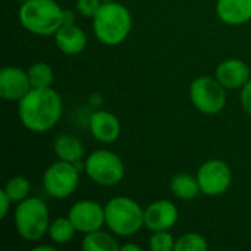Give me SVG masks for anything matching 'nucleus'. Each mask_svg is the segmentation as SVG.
I'll return each instance as SVG.
<instances>
[{
	"instance_id": "nucleus-29",
	"label": "nucleus",
	"mask_w": 251,
	"mask_h": 251,
	"mask_svg": "<svg viewBox=\"0 0 251 251\" xmlns=\"http://www.w3.org/2000/svg\"><path fill=\"white\" fill-rule=\"evenodd\" d=\"M121 251H141V247L137 244H124L121 246Z\"/></svg>"
},
{
	"instance_id": "nucleus-4",
	"label": "nucleus",
	"mask_w": 251,
	"mask_h": 251,
	"mask_svg": "<svg viewBox=\"0 0 251 251\" xmlns=\"http://www.w3.org/2000/svg\"><path fill=\"white\" fill-rule=\"evenodd\" d=\"M106 226L116 237H132L144 226V209L131 197L118 196L104 204Z\"/></svg>"
},
{
	"instance_id": "nucleus-2",
	"label": "nucleus",
	"mask_w": 251,
	"mask_h": 251,
	"mask_svg": "<svg viewBox=\"0 0 251 251\" xmlns=\"http://www.w3.org/2000/svg\"><path fill=\"white\" fill-rule=\"evenodd\" d=\"M132 29L129 9L119 1H106L93 18V32L99 43L104 46L122 44Z\"/></svg>"
},
{
	"instance_id": "nucleus-12",
	"label": "nucleus",
	"mask_w": 251,
	"mask_h": 251,
	"mask_svg": "<svg viewBox=\"0 0 251 251\" xmlns=\"http://www.w3.org/2000/svg\"><path fill=\"white\" fill-rule=\"evenodd\" d=\"M28 72L18 66H4L0 71V96L6 101H19L29 90Z\"/></svg>"
},
{
	"instance_id": "nucleus-17",
	"label": "nucleus",
	"mask_w": 251,
	"mask_h": 251,
	"mask_svg": "<svg viewBox=\"0 0 251 251\" xmlns=\"http://www.w3.org/2000/svg\"><path fill=\"white\" fill-rule=\"evenodd\" d=\"M53 150L54 154L59 157V160L71 162V163H81L84 157V144L82 141L72 135V134H60L53 141Z\"/></svg>"
},
{
	"instance_id": "nucleus-20",
	"label": "nucleus",
	"mask_w": 251,
	"mask_h": 251,
	"mask_svg": "<svg viewBox=\"0 0 251 251\" xmlns=\"http://www.w3.org/2000/svg\"><path fill=\"white\" fill-rule=\"evenodd\" d=\"M76 234V229L74 226V224L71 222V219L68 216L65 218H57L53 222H50L49 226V238L54 246H63L68 244L69 241L74 240Z\"/></svg>"
},
{
	"instance_id": "nucleus-8",
	"label": "nucleus",
	"mask_w": 251,
	"mask_h": 251,
	"mask_svg": "<svg viewBox=\"0 0 251 251\" xmlns=\"http://www.w3.org/2000/svg\"><path fill=\"white\" fill-rule=\"evenodd\" d=\"M79 163L57 160L51 163L43 175V187L53 199L71 197L79 184Z\"/></svg>"
},
{
	"instance_id": "nucleus-28",
	"label": "nucleus",
	"mask_w": 251,
	"mask_h": 251,
	"mask_svg": "<svg viewBox=\"0 0 251 251\" xmlns=\"http://www.w3.org/2000/svg\"><path fill=\"white\" fill-rule=\"evenodd\" d=\"M68 24H75V13L69 9H65L63 10V25H68Z\"/></svg>"
},
{
	"instance_id": "nucleus-3",
	"label": "nucleus",
	"mask_w": 251,
	"mask_h": 251,
	"mask_svg": "<svg viewBox=\"0 0 251 251\" xmlns=\"http://www.w3.org/2000/svg\"><path fill=\"white\" fill-rule=\"evenodd\" d=\"M63 10L56 0H28L21 3L18 19L28 32L47 37L54 35L63 25Z\"/></svg>"
},
{
	"instance_id": "nucleus-5",
	"label": "nucleus",
	"mask_w": 251,
	"mask_h": 251,
	"mask_svg": "<svg viewBox=\"0 0 251 251\" xmlns=\"http://www.w3.org/2000/svg\"><path fill=\"white\" fill-rule=\"evenodd\" d=\"M13 221L18 235L25 241H38L50 226V213L47 204L38 197H28L16 203Z\"/></svg>"
},
{
	"instance_id": "nucleus-6",
	"label": "nucleus",
	"mask_w": 251,
	"mask_h": 251,
	"mask_svg": "<svg viewBox=\"0 0 251 251\" xmlns=\"http://www.w3.org/2000/svg\"><path fill=\"white\" fill-rule=\"evenodd\" d=\"M84 172L100 187H115L125 176V163L115 151L99 149L85 157Z\"/></svg>"
},
{
	"instance_id": "nucleus-14",
	"label": "nucleus",
	"mask_w": 251,
	"mask_h": 251,
	"mask_svg": "<svg viewBox=\"0 0 251 251\" xmlns=\"http://www.w3.org/2000/svg\"><path fill=\"white\" fill-rule=\"evenodd\" d=\"M215 76L226 90H241L251 78V69L243 59H226L216 66Z\"/></svg>"
},
{
	"instance_id": "nucleus-26",
	"label": "nucleus",
	"mask_w": 251,
	"mask_h": 251,
	"mask_svg": "<svg viewBox=\"0 0 251 251\" xmlns=\"http://www.w3.org/2000/svg\"><path fill=\"white\" fill-rule=\"evenodd\" d=\"M240 101H241L243 109L251 116V78L246 82V85L241 88Z\"/></svg>"
},
{
	"instance_id": "nucleus-15",
	"label": "nucleus",
	"mask_w": 251,
	"mask_h": 251,
	"mask_svg": "<svg viewBox=\"0 0 251 251\" xmlns=\"http://www.w3.org/2000/svg\"><path fill=\"white\" fill-rule=\"evenodd\" d=\"M54 44L66 56H76L87 47V34L76 24L62 25L53 35Z\"/></svg>"
},
{
	"instance_id": "nucleus-13",
	"label": "nucleus",
	"mask_w": 251,
	"mask_h": 251,
	"mask_svg": "<svg viewBox=\"0 0 251 251\" xmlns=\"http://www.w3.org/2000/svg\"><path fill=\"white\" fill-rule=\"evenodd\" d=\"M88 128L91 135L103 144L115 143L122 131L119 118L109 110H96L88 119Z\"/></svg>"
},
{
	"instance_id": "nucleus-25",
	"label": "nucleus",
	"mask_w": 251,
	"mask_h": 251,
	"mask_svg": "<svg viewBox=\"0 0 251 251\" xmlns=\"http://www.w3.org/2000/svg\"><path fill=\"white\" fill-rule=\"evenodd\" d=\"M101 4H103L101 0H76L75 7L81 16L93 19L96 13L99 12V9L101 7Z\"/></svg>"
},
{
	"instance_id": "nucleus-27",
	"label": "nucleus",
	"mask_w": 251,
	"mask_h": 251,
	"mask_svg": "<svg viewBox=\"0 0 251 251\" xmlns=\"http://www.w3.org/2000/svg\"><path fill=\"white\" fill-rule=\"evenodd\" d=\"M12 203H13V201H12L10 197L6 194V191L1 190V191H0V219H4V218L7 216Z\"/></svg>"
},
{
	"instance_id": "nucleus-10",
	"label": "nucleus",
	"mask_w": 251,
	"mask_h": 251,
	"mask_svg": "<svg viewBox=\"0 0 251 251\" xmlns=\"http://www.w3.org/2000/svg\"><path fill=\"white\" fill-rule=\"evenodd\" d=\"M68 218L74 224L76 232L84 235L101 229L106 225L104 206L94 200H79L74 203L68 212Z\"/></svg>"
},
{
	"instance_id": "nucleus-16",
	"label": "nucleus",
	"mask_w": 251,
	"mask_h": 251,
	"mask_svg": "<svg viewBox=\"0 0 251 251\" xmlns=\"http://www.w3.org/2000/svg\"><path fill=\"white\" fill-rule=\"evenodd\" d=\"M216 15L226 25H243L251 21V0H218Z\"/></svg>"
},
{
	"instance_id": "nucleus-30",
	"label": "nucleus",
	"mask_w": 251,
	"mask_h": 251,
	"mask_svg": "<svg viewBox=\"0 0 251 251\" xmlns=\"http://www.w3.org/2000/svg\"><path fill=\"white\" fill-rule=\"evenodd\" d=\"M32 250H34V251H40V250L53 251V250H54V247H53V246H47V244H44V246H35V247H34Z\"/></svg>"
},
{
	"instance_id": "nucleus-21",
	"label": "nucleus",
	"mask_w": 251,
	"mask_h": 251,
	"mask_svg": "<svg viewBox=\"0 0 251 251\" xmlns=\"http://www.w3.org/2000/svg\"><path fill=\"white\" fill-rule=\"evenodd\" d=\"M28 78L31 82L32 88H47L51 87L53 84V69L50 65H47L46 62H35L32 63L28 69Z\"/></svg>"
},
{
	"instance_id": "nucleus-32",
	"label": "nucleus",
	"mask_w": 251,
	"mask_h": 251,
	"mask_svg": "<svg viewBox=\"0 0 251 251\" xmlns=\"http://www.w3.org/2000/svg\"><path fill=\"white\" fill-rule=\"evenodd\" d=\"M103 3H106V1H115V0H101Z\"/></svg>"
},
{
	"instance_id": "nucleus-18",
	"label": "nucleus",
	"mask_w": 251,
	"mask_h": 251,
	"mask_svg": "<svg viewBox=\"0 0 251 251\" xmlns=\"http://www.w3.org/2000/svg\"><path fill=\"white\" fill-rule=\"evenodd\" d=\"M169 187H171L172 194L182 201L194 200L201 193L197 176L187 174V172H179V174L174 175L171 178Z\"/></svg>"
},
{
	"instance_id": "nucleus-9",
	"label": "nucleus",
	"mask_w": 251,
	"mask_h": 251,
	"mask_svg": "<svg viewBox=\"0 0 251 251\" xmlns=\"http://www.w3.org/2000/svg\"><path fill=\"white\" fill-rule=\"evenodd\" d=\"M196 176L201 194L207 197H219L232 185V171L228 163L221 159H210L204 162L199 168Z\"/></svg>"
},
{
	"instance_id": "nucleus-22",
	"label": "nucleus",
	"mask_w": 251,
	"mask_h": 251,
	"mask_svg": "<svg viewBox=\"0 0 251 251\" xmlns=\"http://www.w3.org/2000/svg\"><path fill=\"white\" fill-rule=\"evenodd\" d=\"M6 194L10 197V200L13 203H19L25 199L29 197V193H31V184L29 181L25 178V176H21V175H16V176H12L10 179H7L4 188Z\"/></svg>"
},
{
	"instance_id": "nucleus-11",
	"label": "nucleus",
	"mask_w": 251,
	"mask_h": 251,
	"mask_svg": "<svg viewBox=\"0 0 251 251\" xmlns=\"http://www.w3.org/2000/svg\"><path fill=\"white\" fill-rule=\"evenodd\" d=\"M178 218V207L171 200H156L144 209V226L151 232L171 231Z\"/></svg>"
},
{
	"instance_id": "nucleus-1",
	"label": "nucleus",
	"mask_w": 251,
	"mask_h": 251,
	"mask_svg": "<svg viewBox=\"0 0 251 251\" xmlns=\"http://www.w3.org/2000/svg\"><path fill=\"white\" fill-rule=\"evenodd\" d=\"M63 113L60 94L51 87L31 88L18 101L21 124L31 132L43 134L56 126Z\"/></svg>"
},
{
	"instance_id": "nucleus-31",
	"label": "nucleus",
	"mask_w": 251,
	"mask_h": 251,
	"mask_svg": "<svg viewBox=\"0 0 251 251\" xmlns=\"http://www.w3.org/2000/svg\"><path fill=\"white\" fill-rule=\"evenodd\" d=\"M15 1H18V3H25V1H28V0H15Z\"/></svg>"
},
{
	"instance_id": "nucleus-7",
	"label": "nucleus",
	"mask_w": 251,
	"mask_h": 251,
	"mask_svg": "<svg viewBox=\"0 0 251 251\" xmlns=\"http://www.w3.org/2000/svg\"><path fill=\"white\" fill-rule=\"evenodd\" d=\"M190 99L193 106L203 115L213 116L226 106V88L216 76H197L190 85Z\"/></svg>"
},
{
	"instance_id": "nucleus-19",
	"label": "nucleus",
	"mask_w": 251,
	"mask_h": 251,
	"mask_svg": "<svg viewBox=\"0 0 251 251\" xmlns=\"http://www.w3.org/2000/svg\"><path fill=\"white\" fill-rule=\"evenodd\" d=\"M81 247L85 251H121V244L118 243L116 235L112 231H103V228L85 234Z\"/></svg>"
},
{
	"instance_id": "nucleus-23",
	"label": "nucleus",
	"mask_w": 251,
	"mask_h": 251,
	"mask_svg": "<svg viewBox=\"0 0 251 251\" xmlns=\"http://www.w3.org/2000/svg\"><path fill=\"white\" fill-rule=\"evenodd\" d=\"M209 249L207 240L197 232H188L176 238L175 251H206Z\"/></svg>"
},
{
	"instance_id": "nucleus-24",
	"label": "nucleus",
	"mask_w": 251,
	"mask_h": 251,
	"mask_svg": "<svg viewBox=\"0 0 251 251\" xmlns=\"http://www.w3.org/2000/svg\"><path fill=\"white\" fill-rule=\"evenodd\" d=\"M176 240L171 231H154L149 240V249L151 251H175Z\"/></svg>"
}]
</instances>
